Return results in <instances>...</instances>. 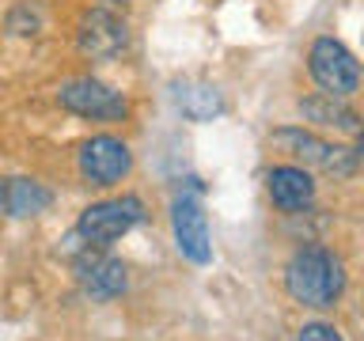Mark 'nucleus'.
<instances>
[{
	"instance_id": "1a4fd4ad",
	"label": "nucleus",
	"mask_w": 364,
	"mask_h": 341,
	"mask_svg": "<svg viewBox=\"0 0 364 341\" xmlns=\"http://www.w3.org/2000/svg\"><path fill=\"white\" fill-rule=\"evenodd\" d=\"M76 277H80V288H84L91 300H114V296L125 292V266L118 258H107L99 254V247H84V254L76 258Z\"/></svg>"
},
{
	"instance_id": "4468645a",
	"label": "nucleus",
	"mask_w": 364,
	"mask_h": 341,
	"mask_svg": "<svg viewBox=\"0 0 364 341\" xmlns=\"http://www.w3.org/2000/svg\"><path fill=\"white\" fill-rule=\"evenodd\" d=\"M300 341H346V337H341V330L330 326V323H307L300 330Z\"/></svg>"
},
{
	"instance_id": "f8f14e48",
	"label": "nucleus",
	"mask_w": 364,
	"mask_h": 341,
	"mask_svg": "<svg viewBox=\"0 0 364 341\" xmlns=\"http://www.w3.org/2000/svg\"><path fill=\"white\" fill-rule=\"evenodd\" d=\"M171 99H175V107L190 121H213L224 114L220 91L213 84H205V80H178V84H171Z\"/></svg>"
},
{
	"instance_id": "20e7f679",
	"label": "nucleus",
	"mask_w": 364,
	"mask_h": 341,
	"mask_svg": "<svg viewBox=\"0 0 364 341\" xmlns=\"http://www.w3.org/2000/svg\"><path fill=\"white\" fill-rule=\"evenodd\" d=\"M57 102H61L65 110L80 114V118H91V121H122L125 114H129V102H125L122 91L99 84V80H91V76L61 84Z\"/></svg>"
},
{
	"instance_id": "9d476101",
	"label": "nucleus",
	"mask_w": 364,
	"mask_h": 341,
	"mask_svg": "<svg viewBox=\"0 0 364 341\" xmlns=\"http://www.w3.org/2000/svg\"><path fill=\"white\" fill-rule=\"evenodd\" d=\"M53 205V193L34 178H0V212L11 220H31Z\"/></svg>"
},
{
	"instance_id": "ddd939ff",
	"label": "nucleus",
	"mask_w": 364,
	"mask_h": 341,
	"mask_svg": "<svg viewBox=\"0 0 364 341\" xmlns=\"http://www.w3.org/2000/svg\"><path fill=\"white\" fill-rule=\"evenodd\" d=\"M304 114L311 121H323V125H338V129H357L360 118L353 114L349 107H341V102H334V95H323V99H304L300 102Z\"/></svg>"
},
{
	"instance_id": "0eeeda50",
	"label": "nucleus",
	"mask_w": 364,
	"mask_h": 341,
	"mask_svg": "<svg viewBox=\"0 0 364 341\" xmlns=\"http://www.w3.org/2000/svg\"><path fill=\"white\" fill-rule=\"evenodd\" d=\"M133 167V152L129 144L118 141V136H91V141L80 148V175L95 186H114L129 175Z\"/></svg>"
},
{
	"instance_id": "9b49d317",
	"label": "nucleus",
	"mask_w": 364,
	"mask_h": 341,
	"mask_svg": "<svg viewBox=\"0 0 364 341\" xmlns=\"http://www.w3.org/2000/svg\"><path fill=\"white\" fill-rule=\"evenodd\" d=\"M269 197H273V205L277 209H284V212H300V209H307V205L315 201V182H311V175H307L304 167H273L269 170Z\"/></svg>"
},
{
	"instance_id": "39448f33",
	"label": "nucleus",
	"mask_w": 364,
	"mask_h": 341,
	"mask_svg": "<svg viewBox=\"0 0 364 341\" xmlns=\"http://www.w3.org/2000/svg\"><path fill=\"white\" fill-rule=\"evenodd\" d=\"M273 144L284 148L289 156L304 159L307 167H318L323 175H334V178H349L357 170V156L349 148H338V144H326L318 141L315 133H304V129H281L273 133Z\"/></svg>"
},
{
	"instance_id": "7ed1b4c3",
	"label": "nucleus",
	"mask_w": 364,
	"mask_h": 341,
	"mask_svg": "<svg viewBox=\"0 0 364 341\" xmlns=\"http://www.w3.org/2000/svg\"><path fill=\"white\" fill-rule=\"evenodd\" d=\"M307 68H311L315 84L334 99H346L360 87V65L338 38H315L311 53H307Z\"/></svg>"
},
{
	"instance_id": "423d86ee",
	"label": "nucleus",
	"mask_w": 364,
	"mask_h": 341,
	"mask_svg": "<svg viewBox=\"0 0 364 341\" xmlns=\"http://www.w3.org/2000/svg\"><path fill=\"white\" fill-rule=\"evenodd\" d=\"M171 227H175V243L190 261H213V235H209V220H205L201 197L198 193H178L171 205Z\"/></svg>"
},
{
	"instance_id": "f03ea898",
	"label": "nucleus",
	"mask_w": 364,
	"mask_h": 341,
	"mask_svg": "<svg viewBox=\"0 0 364 341\" xmlns=\"http://www.w3.org/2000/svg\"><path fill=\"white\" fill-rule=\"evenodd\" d=\"M141 220H144L141 197H114V201L87 205V209L80 212L76 235L84 239L87 247H107L114 239H122L129 227H136Z\"/></svg>"
},
{
	"instance_id": "f257e3e1",
	"label": "nucleus",
	"mask_w": 364,
	"mask_h": 341,
	"mask_svg": "<svg viewBox=\"0 0 364 341\" xmlns=\"http://www.w3.org/2000/svg\"><path fill=\"white\" fill-rule=\"evenodd\" d=\"M284 288L296 303L326 311L346 292V266L326 247H300L289 258V269H284Z\"/></svg>"
},
{
	"instance_id": "dca6fc26",
	"label": "nucleus",
	"mask_w": 364,
	"mask_h": 341,
	"mask_svg": "<svg viewBox=\"0 0 364 341\" xmlns=\"http://www.w3.org/2000/svg\"><path fill=\"white\" fill-rule=\"evenodd\" d=\"M107 4H125V0H107Z\"/></svg>"
},
{
	"instance_id": "2eb2a0df",
	"label": "nucleus",
	"mask_w": 364,
	"mask_h": 341,
	"mask_svg": "<svg viewBox=\"0 0 364 341\" xmlns=\"http://www.w3.org/2000/svg\"><path fill=\"white\" fill-rule=\"evenodd\" d=\"M360 156H364V133H360Z\"/></svg>"
},
{
	"instance_id": "6e6552de",
	"label": "nucleus",
	"mask_w": 364,
	"mask_h": 341,
	"mask_svg": "<svg viewBox=\"0 0 364 341\" xmlns=\"http://www.w3.org/2000/svg\"><path fill=\"white\" fill-rule=\"evenodd\" d=\"M125 42H129V31H125V23L114 16V11L95 8V11H84V16H80L76 45L84 57H91V61H110V57H118L125 50Z\"/></svg>"
}]
</instances>
